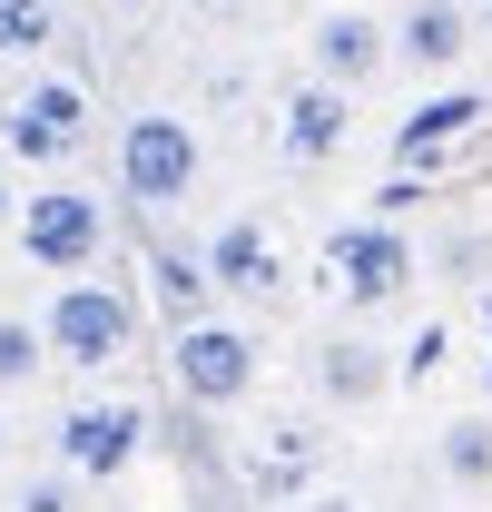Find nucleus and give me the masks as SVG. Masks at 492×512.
I'll return each instance as SVG.
<instances>
[{
	"label": "nucleus",
	"instance_id": "nucleus-1",
	"mask_svg": "<svg viewBox=\"0 0 492 512\" xmlns=\"http://www.w3.org/2000/svg\"><path fill=\"white\" fill-rule=\"evenodd\" d=\"M89 138H99V109H89V79H69V69H30L0 99V148L40 178H69L89 158Z\"/></svg>",
	"mask_w": 492,
	"mask_h": 512
},
{
	"label": "nucleus",
	"instance_id": "nucleus-2",
	"mask_svg": "<svg viewBox=\"0 0 492 512\" xmlns=\"http://www.w3.org/2000/svg\"><path fill=\"white\" fill-rule=\"evenodd\" d=\"M315 276H325V296H335L345 316H384V306L414 296L424 247H414L394 217H345V227L325 237V256H315Z\"/></svg>",
	"mask_w": 492,
	"mask_h": 512
},
{
	"label": "nucleus",
	"instance_id": "nucleus-3",
	"mask_svg": "<svg viewBox=\"0 0 492 512\" xmlns=\"http://www.w3.org/2000/svg\"><path fill=\"white\" fill-rule=\"evenodd\" d=\"M109 168H119V197H128V207L168 217V207H187L197 178H207V138H197L178 109H128L119 138H109Z\"/></svg>",
	"mask_w": 492,
	"mask_h": 512
},
{
	"label": "nucleus",
	"instance_id": "nucleus-4",
	"mask_svg": "<svg viewBox=\"0 0 492 512\" xmlns=\"http://www.w3.org/2000/svg\"><path fill=\"white\" fill-rule=\"evenodd\" d=\"M168 375L197 414H237L246 394L266 384V335L237 316H197V325H168Z\"/></svg>",
	"mask_w": 492,
	"mask_h": 512
},
{
	"label": "nucleus",
	"instance_id": "nucleus-5",
	"mask_svg": "<svg viewBox=\"0 0 492 512\" xmlns=\"http://www.w3.org/2000/svg\"><path fill=\"white\" fill-rule=\"evenodd\" d=\"M10 237H20V256H30L40 276H89V266L109 256V197L79 188V178H50L40 197H20Z\"/></svg>",
	"mask_w": 492,
	"mask_h": 512
},
{
	"label": "nucleus",
	"instance_id": "nucleus-6",
	"mask_svg": "<svg viewBox=\"0 0 492 512\" xmlns=\"http://www.w3.org/2000/svg\"><path fill=\"white\" fill-rule=\"evenodd\" d=\"M40 335H50V365L109 375V365H128V345H138V296L109 286V276H69L60 296H50V316H40Z\"/></svg>",
	"mask_w": 492,
	"mask_h": 512
},
{
	"label": "nucleus",
	"instance_id": "nucleus-7",
	"mask_svg": "<svg viewBox=\"0 0 492 512\" xmlns=\"http://www.w3.org/2000/svg\"><path fill=\"white\" fill-rule=\"evenodd\" d=\"M138 453H148V414L128 394H79V404L50 414V463L79 473V483H119Z\"/></svg>",
	"mask_w": 492,
	"mask_h": 512
},
{
	"label": "nucleus",
	"instance_id": "nucleus-8",
	"mask_svg": "<svg viewBox=\"0 0 492 512\" xmlns=\"http://www.w3.org/2000/svg\"><path fill=\"white\" fill-rule=\"evenodd\" d=\"M384 69H394V20H384V10H365V0H325V10L306 20V79L365 99Z\"/></svg>",
	"mask_w": 492,
	"mask_h": 512
},
{
	"label": "nucleus",
	"instance_id": "nucleus-9",
	"mask_svg": "<svg viewBox=\"0 0 492 512\" xmlns=\"http://www.w3.org/2000/svg\"><path fill=\"white\" fill-rule=\"evenodd\" d=\"M207 286L217 296H237V306H286V286H296V266H286V237L246 207V217H217L207 227Z\"/></svg>",
	"mask_w": 492,
	"mask_h": 512
},
{
	"label": "nucleus",
	"instance_id": "nucleus-10",
	"mask_svg": "<svg viewBox=\"0 0 492 512\" xmlns=\"http://www.w3.org/2000/svg\"><path fill=\"white\" fill-rule=\"evenodd\" d=\"M237 473H246V503H256V512H296L315 483H325V434H315L306 414H286V424H256Z\"/></svg>",
	"mask_w": 492,
	"mask_h": 512
},
{
	"label": "nucleus",
	"instance_id": "nucleus-11",
	"mask_svg": "<svg viewBox=\"0 0 492 512\" xmlns=\"http://www.w3.org/2000/svg\"><path fill=\"white\" fill-rule=\"evenodd\" d=\"M306 384H315V404L325 414H374L394 384H404V365H394V345H374V335H315L306 345Z\"/></svg>",
	"mask_w": 492,
	"mask_h": 512
},
{
	"label": "nucleus",
	"instance_id": "nucleus-12",
	"mask_svg": "<svg viewBox=\"0 0 492 512\" xmlns=\"http://www.w3.org/2000/svg\"><path fill=\"white\" fill-rule=\"evenodd\" d=\"M345 148H355V99L325 89V79H296V89L276 99V158H286V168H325V158H345Z\"/></svg>",
	"mask_w": 492,
	"mask_h": 512
},
{
	"label": "nucleus",
	"instance_id": "nucleus-13",
	"mask_svg": "<svg viewBox=\"0 0 492 512\" xmlns=\"http://www.w3.org/2000/svg\"><path fill=\"white\" fill-rule=\"evenodd\" d=\"M473 50H483V40H473V0H404V10H394V69L453 79Z\"/></svg>",
	"mask_w": 492,
	"mask_h": 512
},
{
	"label": "nucleus",
	"instance_id": "nucleus-14",
	"mask_svg": "<svg viewBox=\"0 0 492 512\" xmlns=\"http://www.w3.org/2000/svg\"><path fill=\"white\" fill-rule=\"evenodd\" d=\"M483 119H492V89H463V79H443L424 109H404V128H394V168H433L453 138H473Z\"/></svg>",
	"mask_w": 492,
	"mask_h": 512
},
{
	"label": "nucleus",
	"instance_id": "nucleus-15",
	"mask_svg": "<svg viewBox=\"0 0 492 512\" xmlns=\"http://www.w3.org/2000/svg\"><path fill=\"white\" fill-rule=\"evenodd\" d=\"M433 473H443L453 493H492V414H453V424L433 434Z\"/></svg>",
	"mask_w": 492,
	"mask_h": 512
},
{
	"label": "nucleus",
	"instance_id": "nucleus-16",
	"mask_svg": "<svg viewBox=\"0 0 492 512\" xmlns=\"http://www.w3.org/2000/svg\"><path fill=\"white\" fill-rule=\"evenodd\" d=\"M148 276H158V306H168V325L217 316V286H207V256H197V247H158V256H148Z\"/></svg>",
	"mask_w": 492,
	"mask_h": 512
},
{
	"label": "nucleus",
	"instance_id": "nucleus-17",
	"mask_svg": "<svg viewBox=\"0 0 492 512\" xmlns=\"http://www.w3.org/2000/svg\"><path fill=\"white\" fill-rule=\"evenodd\" d=\"M40 375H50V335H40V316H0V394H30Z\"/></svg>",
	"mask_w": 492,
	"mask_h": 512
},
{
	"label": "nucleus",
	"instance_id": "nucleus-18",
	"mask_svg": "<svg viewBox=\"0 0 492 512\" xmlns=\"http://www.w3.org/2000/svg\"><path fill=\"white\" fill-rule=\"evenodd\" d=\"M60 40V0H0V60H40Z\"/></svg>",
	"mask_w": 492,
	"mask_h": 512
},
{
	"label": "nucleus",
	"instance_id": "nucleus-19",
	"mask_svg": "<svg viewBox=\"0 0 492 512\" xmlns=\"http://www.w3.org/2000/svg\"><path fill=\"white\" fill-rule=\"evenodd\" d=\"M10 512H89V483L40 463V473H10Z\"/></svg>",
	"mask_w": 492,
	"mask_h": 512
},
{
	"label": "nucleus",
	"instance_id": "nucleus-20",
	"mask_svg": "<svg viewBox=\"0 0 492 512\" xmlns=\"http://www.w3.org/2000/svg\"><path fill=\"white\" fill-rule=\"evenodd\" d=\"M443 355H453V325H424V335H414L394 365H404V384H424V375H443Z\"/></svg>",
	"mask_w": 492,
	"mask_h": 512
},
{
	"label": "nucleus",
	"instance_id": "nucleus-21",
	"mask_svg": "<svg viewBox=\"0 0 492 512\" xmlns=\"http://www.w3.org/2000/svg\"><path fill=\"white\" fill-rule=\"evenodd\" d=\"M443 266H463V286H473V266H492V237H453V247H443Z\"/></svg>",
	"mask_w": 492,
	"mask_h": 512
},
{
	"label": "nucleus",
	"instance_id": "nucleus-22",
	"mask_svg": "<svg viewBox=\"0 0 492 512\" xmlns=\"http://www.w3.org/2000/svg\"><path fill=\"white\" fill-rule=\"evenodd\" d=\"M187 10H197V20H217V30H227V20H246V10H256V0H187Z\"/></svg>",
	"mask_w": 492,
	"mask_h": 512
},
{
	"label": "nucleus",
	"instance_id": "nucleus-23",
	"mask_svg": "<svg viewBox=\"0 0 492 512\" xmlns=\"http://www.w3.org/2000/svg\"><path fill=\"white\" fill-rule=\"evenodd\" d=\"M296 512H365V503H355V493H306Z\"/></svg>",
	"mask_w": 492,
	"mask_h": 512
},
{
	"label": "nucleus",
	"instance_id": "nucleus-24",
	"mask_svg": "<svg viewBox=\"0 0 492 512\" xmlns=\"http://www.w3.org/2000/svg\"><path fill=\"white\" fill-rule=\"evenodd\" d=\"M10 463H20V424L0 414V473H10Z\"/></svg>",
	"mask_w": 492,
	"mask_h": 512
},
{
	"label": "nucleus",
	"instance_id": "nucleus-25",
	"mask_svg": "<svg viewBox=\"0 0 492 512\" xmlns=\"http://www.w3.org/2000/svg\"><path fill=\"white\" fill-rule=\"evenodd\" d=\"M473 40H483V50H492V0H483V10H473Z\"/></svg>",
	"mask_w": 492,
	"mask_h": 512
},
{
	"label": "nucleus",
	"instance_id": "nucleus-26",
	"mask_svg": "<svg viewBox=\"0 0 492 512\" xmlns=\"http://www.w3.org/2000/svg\"><path fill=\"white\" fill-rule=\"evenodd\" d=\"M10 217H20V197H10V178H0V227H10Z\"/></svg>",
	"mask_w": 492,
	"mask_h": 512
},
{
	"label": "nucleus",
	"instance_id": "nucleus-27",
	"mask_svg": "<svg viewBox=\"0 0 492 512\" xmlns=\"http://www.w3.org/2000/svg\"><path fill=\"white\" fill-rule=\"evenodd\" d=\"M483 384H492V375H483Z\"/></svg>",
	"mask_w": 492,
	"mask_h": 512
}]
</instances>
